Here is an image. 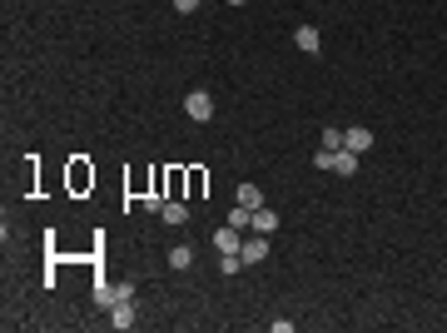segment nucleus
<instances>
[{"instance_id": "1", "label": "nucleus", "mask_w": 447, "mask_h": 333, "mask_svg": "<svg viewBox=\"0 0 447 333\" xmlns=\"http://www.w3.org/2000/svg\"><path fill=\"white\" fill-rule=\"evenodd\" d=\"M184 115H189L194 125L214 120V95H209V90H189V95H184Z\"/></svg>"}, {"instance_id": "2", "label": "nucleus", "mask_w": 447, "mask_h": 333, "mask_svg": "<svg viewBox=\"0 0 447 333\" xmlns=\"http://www.w3.org/2000/svg\"><path fill=\"white\" fill-rule=\"evenodd\" d=\"M343 149H353V154H368V149H373V130H363V125L343 130Z\"/></svg>"}, {"instance_id": "3", "label": "nucleus", "mask_w": 447, "mask_h": 333, "mask_svg": "<svg viewBox=\"0 0 447 333\" xmlns=\"http://www.w3.org/2000/svg\"><path fill=\"white\" fill-rule=\"evenodd\" d=\"M214 249H219V254H239V249H244V234H239L234 224H224V229L214 234Z\"/></svg>"}, {"instance_id": "4", "label": "nucleus", "mask_w": 447, "mask_h": 333, "mask_svg": "<svg viewBox=\"0 0 447 333\" xmlns=\"http://www.w3.org/2000/svg\"><path fill=\"white\" fill-rule=\"evenodd\" d=\"M159 219H164L169 229H179V224H189V204H184V199H169V204L159 209Z\"/></svg>"}, {"instance_id": "5", "label": "nucleus", "mask_w": 447, "mask_h": 333, "mask_svg": "<svg viewBox=\"0 0 447 333\" xmlns=\"http://www.w3.org/2000/svg\"><path fill=\"white\" fill-rule=\"evenodd\" d=\"M239 254H244V264H264V259H269V239H264V234H254V239H244V249H239Z\"/></svg>"}, {"instance_id": "6", "label": "nucleus", "mask_w": 447, "mask_h": 333, "mask_svg": "<svg viewBox=\"0 0 447 333\" xmlns=\"http://www.w3.org/2000/svg\"><path fill=\"white\" fill-rule=\"evenodd\" d=\"M333 174L353 179V174H358V154H353V149H333Z\"/></svg>"}, {"instance_id": "7", "label": "nucleus", "mask_w": 447, "mask_h": 333, "mask_svg": "<svg viewBox=\"0 0 447 333\" xmlns=\"http://www.w3.org/2000/svg\"><path fill=\"white\" fill-rule=\"evenodd\" d=\"M234 204H244V209H264V189H259V184H239V189H234Z\"/></svg>"}, {"instance_id": "8", "label": "nucleus", "mask_w": 447, "mask_h": 333, "mask_svg": "<svg viewBox=\"0 0 447 333\" xmlns=\"http://www.w3.org/2000/svg\"><path fill=\"white\" fill-rule=\"evenodd\" d=\"M294 45H298L303 55H313V50H318L323 40H318V30H313V26H298V30H294Z\"/></svg>"}, {"instance_id": "9", "label": "nucleus", "mask_w": 447, "mask_h": 333, "mask_svg": "<svg viewBox=\"0 0 447 333\" xmlns=\"http://www.w3.org/2000/svg\"><path fill=\"white\" fill-rule=\"evenodd\" d=\"M139 318H134V303H115L110 308V328H134Z\"/></svg>"}, {"instance_id": "10", "label": "nucleus", "mask_w": 447, "mask_h": 333, "mask_svg": "<svg viewBox=\"0 0 447 333\" xmlns=\"http://www.w3.org/2000/svg\"><path fill=\"white\" fill-rule=\"evenodd\" d=\"M279 229V214L274 209H254V234H274Z\"/></svg>"}, {"instance_id": "11", "label": "nucleus", "mask_w": 447, "mask_h": 333, "mask_svg": "<svg viewBox=\"0 0 447 333\" xmlns=\"http://www.w3.org/2000/svg\"><path fill=\"white\" fill-rule=\"evenodd\" d=\"M229 224H234L239 234H244V229H254V209H244V204H234V209H229Z\"/></svg>"}, {"instance_id": "12", "label": "nucleus", "mask_w": 447, "mask_h": 333, "mask_svg": "<svg viewBox=\"0 0 447 333\" xmlns=\"http://www.w3.org/2000/svg\"><path fill=\"white\" fill-rule=\"evenodd\" d=\"M189 264H194V249L189 244H174L169 249V269H189Z\"/></svg>"}, {"instance_id": "13", "label": "nucleus", "mask_w": 447, "mask_h": 333, "mask_svg": "<svg viewBox=\"0 0 447 333\" xmlns=\"http://www.w3.org/2000/svg\"><path fill=\"white\" fill-rule=\"evenodd\" d=\"M323 149H328V154H333V149H343V130H333V125H328V130H323Z\"/></svg>"}, {"instance_id": "14", "label": "nucleus", "mask_w": 447, "mask_h": 333, "mask_svg": "<svg viewBox=\"0 0 447 333\" xmlns=\"http://www.w3.org/2000/svg\"><path fill=\"white\" fill-rule=\"evenodd\" d=\"M115 303H134V278L129 283H115Z\"/></svg>"}, {"instance_id": "15", "label": "nucleus", "mask_w": 447, "mask_h": 333, "mask_svg": "<svg viewBox=\"0 0 447 333\" xmlns=\"http://www.w3.org/2000/svg\"><path fill=\"white\" fill-rule=\"evenodd\" d=\"M95 298H100V308H115V288H110V283H100Z\"/></svg>"}, {"instance_id": "16", "label": "nucleus", "mask_w": 447, "mask_h": 333, "mask_svg": "<svg viewBox=\"0 0 447 333\" xmlns=\"http://www.w3.org/2000/svg\"><path fill=\"white\" fill-rule=\"evenodd\" d=\"M174 11H179V16H189V11H199V0H174Z\"/></svg>"}, {"instance_id": "17", "label": "nucleus", "mask_w": 447, "mask_h": 333, "mask_svg": "<svg viewBox=\"0 0 447 333\" xmlns=\"http://www.w3.org/2000/svg\"><path fill=\"white\" fill-rule=\"evenodd\" d=\"M229 6H249V0H229Z\"/></svg>"}]
</instances>
